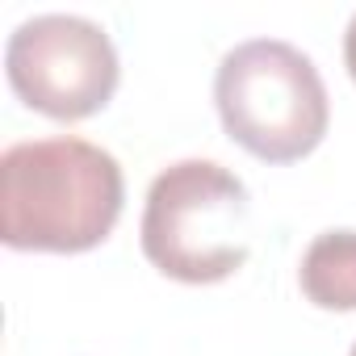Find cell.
Segmentation results:
<instances>
[{"label": "cell", "instance_id": "6da1fadb", "mask_svg": "<svg viewBox=\"0 0 356 356\" xmlns=\"http://www.w3.org/2000/svg\"><path fill=\"white\" fill-rule=\"evenodd\" d=\"M122 202V163L88 138H26L0 155V235L13 252H92L113 235Z\"/></svg>", "mask_w": 356, "mask_h": 356}, {"label": "cell", "instance_id": "52a82bcc", "mask_svg": "<svg viewBox=\"0 0 356 356\" xmlns=\"http://www.w3.org/2000/svg\"><path fill=\"white\" fill-rule=\"evenodd\" d=\"M348 356H356V343H352V352H348Z\"/></svg>", "mask_w": 356, "mask_h": 356}, {"label": "cell", "instance_id": "7a4b0ae2", "mask_svg": "<svg viewBox=\"0 0 356 356\" xmlns=\"http://www.w3.org/2000/svg\"><path fill=\"white\" fill-rule=\"evenodd\" d=\"M248 218L252 197L231 168L218 159H176L147 189L138 243L163 277L214 285L248 264Z\"/></svg>", "mask_w": 356, "mask_h": 356}, {"label": "cell", "instance_id": "5b68a950", "mask_svg": "<svg viewBox=\"0 0 356 356\" xmlns=\"http://www.w3.org/2000/svg\"><path fill=\"white\" fill-rule=\"evenodd\" d=\"M298 285L318 310H356V231L335 227L314 235L302 252Z\"/></svg>", "mask_w": 356, "mask_h": 356}, {"label": "cell", "instance_id": "3957f363", "mask_svg": "<svg viewBox=\"0 0 356 356\" xmlns=\"http://www.w3.org/2000/svg\"><path fill=\"white\" fill-rule=\"evenodd\" d=\"M214 105L231 143L264 163L306 159L331 126V97L314 59L285 38L231 47L214 72Z\"/></svg>", "mask_w": 356, "mask_h": 356}, {"label": "cell", "instance_id": "8992f818", "mask_svg": "<svg viewBox=\"0 0 356 356\" xmlns=\"http://www.w3.org/2000/svg\"><path fill=\"white\" fill-rule=\"evenodd\" d=\"M343 63H348L352 84H356V13H352V22H348V30H343Z\"/></svg>", "mask_w": 356, "mask_h": 356}, {"label": "cell", "instance_id": "277c9868", "mask_svg": "<svg viewBox=\"0 0 356 356\" xmlns=\"http://www.w3.org/2000/svg\"><path fill=\"white\" fill-rule=\"evenodd\" d=\"M5 76L30 109L55 122H80L113 101L122 63L113 38L92 17L34 13L5 42Z\"/></svg>", "mask_w": 356, "mask_h": 356}]
</instances>
